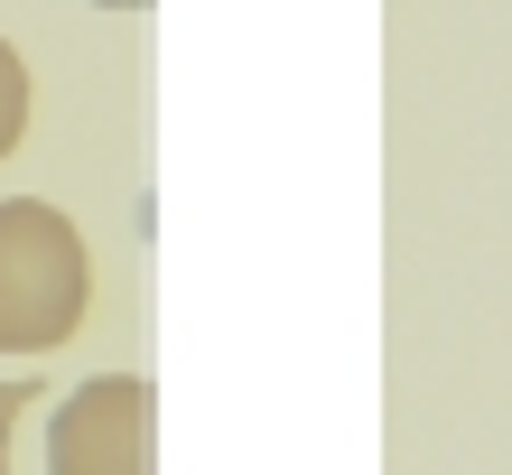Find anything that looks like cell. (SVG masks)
Instances as JSON below:
<instances>
[{"instance_id": "cell-4", "label": "cell", "mask_w": 512, "mask_h": 475, "mask_svg": "<svg viewBox=\"0 0 512 475\" xmlns=\"http://www.w3.org/2000/svg\"><path fill=\"white\" fill-rule=\"evenodd\" d=\"M28 401H38L28 382H0V475H10V429L28 420Z\"/></svg>"}, {"instance_id": "cell-2", "label": "cell", "mask_w": 512, "mask_h": 475, "mask_svg": "<svg viewBox=\"0 0 512 475\" xmlns=\"http://www.w3.org/2000/svg\"><path fill=\"white\" fill-rule=\"evenodd\" d=\"M47 475H159V392L140 373H94L47 420Z\"/></svg>"}, {"instance_id": "cell-1", "label": "cell", "mask_w": 512, "mask_h": 475, "mask_svg": "<svg viewBox=\"0 0 512 475\" xmlns=\"http://www.w3.org/2000/svg\"><path fill=\"white\" fill-rule=\"evenodd\" d=\"M94 299V261L84 233L38 196L0 205V354H56L84 326Z\"/></svg>"}, {"instance_id": "cell-3", "label": "cell", "mask_w": 512, "mask_h": 475, "mask_svg": "<svg viewBox=\"0 0 512 475\" xmlns=\"http://www.w3.org/2000/svg\"><path fill=\"white\" fill-rule=\"evenodd\" d=\"M28 140V66H19V47L0 38V159H10Z\"/></svg>"}, {"instance_id": "cell-5", "label": "cell", "mask_w": 512, "mask_h": 475, "mask_svg": "<svg viewBox=\"0 0 512 475\" xmlns=\"http://www.w3.org/2000/svg\"><path fill=\"white\" fill-rule=\"evenodd\" d=\"M103 10H149V0H103Z\"/></svg>"}]
</instances>
